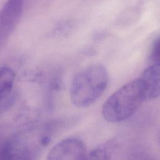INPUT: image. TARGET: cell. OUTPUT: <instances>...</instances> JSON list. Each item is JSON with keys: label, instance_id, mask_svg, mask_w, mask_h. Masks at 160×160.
<instances>
[{"label": "cell", "instance_id": "6da1fadb", "mask_svg": "<svg viewBox=\"0 0 160 160\" xmlns=\"http://www.w3.org/2000/svg\"><path fill=\"white\" fill-rule=\"evenodd\" d=\"M109 79L108 70L102 64L96 63L85 68L74 76L71 82V103L79 108L93 104L106 90Z\"/></svg>", "mask_w": 160, "mask_h": 160}, {"label": "cell", "instance_id": "7a4b0ae2", "mask_svg": "<svg viewBox=\"0 0 160 160\" xmlns=\"http://www.w3.org/2000/svg\"><path fill=\"white\" fill-rule=\"evenodd\" d=\"M145 101L142 86L138 78L129 82L109 96L102 107L104 119L112 123L128 119Z\"/></svg>", "mask_w": 160, "mask_h": 160}, {"label": "cell", "instance_id": "3957f363", "mask_svg": "<svg viewBox=\"0 0 160 160\" xmlns=\"http://www.w3.org/2000/svg\"><path fill=\"white\" fill-rule=\"evenodd\" d=\"M24 0H7L0 11V48L16 28L22 15Z\"/></svg>", "mask_w": 160, "mask_h": 160}, {"label": "cell", "instance_id": "277c9868", "mask_svg": "<svg viewBox=\"0 0 160 160\" xmlns=\"http://www.w3.org/2000/svg\"><path fill=\"white\" fill-rule=\"evenodd\" d=\"M85 144L76 138L64 139L56 143L49 151L48 160H81L87 158Z\"/></svg>", "mask_w": 160, "mask_h": 160}, {"label": "cell", "instance_id": "5b68a950", "mask_svg": "<svg viewBox=\"0 0 160 160\" xmlns=\"http://www.w3.org/2000/svg\"><path fill=\"white\" fill-rule=\"evenodd\" d=\"M142 86L145 101L160 96V63H152L138 78Z\"/></svg>", "mask_w": 160, "mask_h": 160}, {"label": "cell", "instance_id": "8992f818", "mask_svg": "<svg viewBox=\"0 0 160 160\" xmlns=\"http://www.w3.org/2000/svg\"><path fill=\"white\" fill-rule=\"evenodd\" d=\"M16 74L12 69L8 66L0 68V104L11 94Z\"/></svg>", "mask_w": 160, "mask_h": 160}, {"label": "cell", "instance_id": "52a82bcc", "mask_svg": "<svg viewBox=\"0 0 160 160\" xmlns=\"http://www.w3.org/2000/svg\"><path fill=\"white\" fill-rule=\"evenodd\" d=\"M118 142L110 140L96 146L87 155L86 159H110L118 148Z\"/></svg>", "mask_w": 160, "mask_h": 160}, {"label": "cell", "instance_id": "ba28073f", "mask_svg": "<svg viewBox=\"0 0 160 160\" xmlns=\"http://www.w3.org/2000/svg\"><path fill=\"white\" fill-rule=\"evenodd\" d=\"M149 58L152 63H160V37L156 39L153 42Z\"/></svg>", "mask_w": 160, "mask_h": 160}, {"label": "cell", "instance_id": "9c48e42d", "mask_svg": "<svg viewBox=\"0 0 160 160\" xmlns=\"http://www.w3.org/2000/svg\"><path fill=\"white\" fill-rule=\"evenodd\" d=\"M159 143H160V134H159Z\"/></svg>", "mask_w": 160, "mask_h": 160}]
</instances>
